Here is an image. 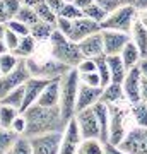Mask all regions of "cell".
I'll use <instances>...</instances> for the list:
<instances>
[{"label": "cell", "instance_id": "74e56055", "mask_svg": "<svg viewBox=\"0 0 147 154\" xmlns=\"http://www.w3.org/2000/svg\"><path fill=\"white\" fill-rule=\"evenodd\" d=\"M5 26H7L9 29H12L14 33H17L19 36H27V34H31V28H29L27 24H24L22 21L16 19V17L9 19V21L5 22Z\"/></svg>", "mask_w": 147, "mask_h": 154}, {"label": "cell", "instance_id": "bcb514c9", "mask_svg": "<svg viewBox=\"0 0 147 154\" xmlns=\"http://www.w3.org/2000/svg\"><path fill=\"white\" fill-rule=\"evenodd\" d=\"M9 19H11V16H9V12H7L5 5H4V2L0 0V22H4V24H5Z\"/></svg>", "mask_w": 147, "mask_h": 154}, {"label": "cell", "instance_id": "836d02e7", "mask_svg": "<svg viewBox=\"0 0 147 154\" xmlns=\"http://www.w3.org/2000/svg\"><path fill=\"white\" fill-rule=\"evenodd\" d=\"M12 154H33V146H31V139L21 134L19 137L16 139V142L11 149Z\"/></svg>", "mask_w": 147, "mask_h": 154}, {"label": "cell", "instance_id": "7c38bea8", "mask_svg": "<svg viewBox=\"0 0 147 154\" xmlns=\"http://www.w3.org/2000/svg\"><path fill=\"white\" fill-rule=\"evenodd\" d=\"M103 34V46L104 55H120L125 45L130 41L128 33L123 31H115V29H101Z\"/></svg>", "mask_w": 147, "mask_h": 154}, {"label": "cell", "instance_id": "5bb4252c", "mask_svg": "<svg viewBox=\"0 0 147 154\" xmlns=\"http://www.w3.org/2000/svg\"><path fill=\"white\" fill-rule=\"evenodd\" d=\"M98 31H101V24L99 22L93 21V19H89L86 16H82L79 19H74L72 21V31L69 34V38L72 41L79 43L81 39L87 38V36H91L94 33H98Z\"/></svg>", "mask_w": 147, "mask_h": 154}, {"label": "cell", "instance_id": "d4e9b609", "mask_svg": "<svg viewBox=\"0 0 147 154\" xmlns=\"http://www.w3.org/2000/svg\"><path fill=\"white\" fill-rule=\"evenodd\" d=\"M0 103L2 105H9V106H14L17 110H22V103H24V84L19 86V88L12 89L5 96L0 98Z\"/></svg>", "mask_w": 147, "mask_h": 154}, {"label": "cell", "instance_id": "ac0fdd59", "mask_svg": "<svg viewBox=\"0 0 147 154\" xmlns=\"http://www.w3.org/2000/svg\"><path fill=\"white\" fill-rule=\"evenodd\" d=\"M60 79L62 77H57V79H51L48 82V86L43 89L41 96L38 98V105L41 106H58L60 105Z\"/></svg>", "mask_w": 147, "mask_h": 154}, {"label": "cell", "instance_id": "52a82bcc", "mask_svg": "<svg viewBox=\"0 0 147 154\" xmlns=\"http://www.w3.org/2000/svg\"><path fill=\"white\" fill-rule=\"evenodd\" d=\"M31 146L34 154H58L62 146V132H44L39 135H33Z\"/></svg>", "mask_w": 147, "mask_h": 154}, {"label": "cell", "instance_id": "277c9868", "mask_svg": "<svg viewBox=\"0 0 147 154\" xmlns=\"http://www.w3.org/2000/svg\"><path fill=\"white\" fill-rule=\"evenodd\" d=\"M137 19V9L135 5H121L109 12L108 17L101 22V29H115V31H123L130 33L132 26Z\"/></svg>", "mask_w": 147, "mask_h": 154}, {"label": "cell", "instance_id": "7bdbcfd3", "mask_svg": "<svg viewBox=\"0 0 147 154\" xmlns=\"http://www.w3.org/2000/svg\"><path fill=\"white\" fill-rule=\"evenodd\" d=\"M75 69L79 72H94L96 70V60H94V58H87V57H84L82 62L75 67Z\"/></svg>", "mask_w": 147, "mask_h": 154}, {"label": "cell", "instance_id": "7dc6e473", "mask_svg": "<svg viewBox=\"0 0 147 154\" xmlns=\"http://www.w3.org/2000/svg\"><path fill=\"white\" fill-rule=\"evenodd\" d=\"M140 98L142 101L147 103V79L145 77H142V82H140Z\"/></svg>", "mask_w": 147, "mask_h": 154}, {"label": "cell", "instance_id": "f35d334b", "mask_svg": "<svg viewBox=\"0 0 147 154\" xmlns=\"http://www.w3.org/2000/svg\"><path fill=\"white\" fill-rule=\"evenodd\" d=\"M79 77H81L82 84L94 86V88H103V86H101V77H99L98 70H94V72H79Z\"/></svg>", "mask_w": 147, "mask_h": 154}, {"label": "cell", "instance_id": "ab89813d", "mask_svg": "<svg viewBox=\"0 0 147 154\" xmlns=\"http://www.w3.org/2000/svg\"><path fill=\"white\" fill-rule=\"evenodd\" d=\"M22 36H19L17 33H14L12 29L5 28V33H4V41H5L7 48H9V51H14V50L17 48V45H19V41H21Z\"/></svg>", "mask_w": 147, "mask_h": 154}, {"label": "cell", "instance_id": "30bf717a", "mask_svg": "<svg viewBox=\"0 0 147 154\" xmlns=\"http://www.w3.org/2000/svg\"><path fill=\"white\" fill-rule=\"evenodd\" d=\"M82 142V134L79 128L75 116H72L70 120L67 122L65 128L62 132V146H60V152L62 154H74L79 149V144Z\"/></svg>", "mask_w": 147, "mask_h": 154}, {"label": "cell", "instance_id": "6da1fadb", "mask_svg": "<svg viewBox=\"0 0 147 154\" xmlns=\"http://www.w3.org/2000/svg\"><path fill=\"white\" fill-rule=\"evenodd\" d=\"M26 116V132L24 135L33 137L44 132H63L67 125V120L62 116L60 106H41L38 103L31 105L29 108L22 111Z\"/></svg>", "mask_w": 147, "mask_h": 154}, {"label": "cell", "instance_id": "7a4b0ae2", "mask_svg": "<svg viewBox=\"0 0 147 154\" xmlns=\"http://www.w3.org/2000/svg\"><path fill=\"white\" fill-rule=\"evenodd\" d=\"M50 43H51V57L69 67H77L84 58L81 48H79V43L72 41L69 36H65L57 28L50 38Z\"/></svg>", "mask_w": 147, "mask_h": 154}, {"label": "cell", "instance_id": "83f0119b", "mask_svg": "<svg viewBox=\"0 0 147 154\" xmlns=\"http://www.w3.org/2000/svg\"><path fill=\"white\" fill-rule=\"evenodd\" d=\"M96 60V70H98L99 77H101V86H108L111 82V72H109V65H108V57L104 55H98L94 57Z\"/></svg>", "mask_w": 147, "mask_h": 154}, {"label": "cell", "instance_id": "484cf974", "mask_svg": "<svg viewBox=\"0 0 147 154\" xmlns=\"http://www.w3.org/2000/svg\"><path fill=\"white\" fill-rule=\"evenodd\" d=\"M34 48H36V39H34L31 34H27V36H22L21 38L17 48L14 50V53H16L19 58H29V57L34 53Z\"/></svg>", "mask_w": 147, "mask_h": 154}, {"label": "cell", "instance_id": "681fc988", "mask_svg": "<svg viewBox=\"0 0 147 154\" xmlns=\"http://www.w3.org/2000/svg\"><path fill=\"white\" fill-rule=\"evenodd\" d=\"M74 4H75L77 7H81V9H84V7H87V5H91L93 2H96V0H72Z\"/></svg>", "mask_w": 147, "mask_h": 154}, {"label": "cell", "instance_id": "b9f144b4", "mask_svg": "<svg viewBox=\"0 0 147 154\" xmlns=\"http://www.w3.org/2000/svg\"><path fill=\"white\" fill-rule=\"evenodd\" d=\"M2 2H4V5H5V9H7V12H9L11 19L12 17H16V14L22 7V0H2Z\"/></svg>", "mask_w": 147, "mask_h": 154}, {"label": "cell", "instance_id": "ffe728a7", "mask_svg": "<svg viewBox=\"0 0 147 154\" xmlns=\"http://www.w3.org/2000/svg\"><path fill=\"white\" fill-rule=\"evenodd\" d=\"M106 57H108V65H109V72H111V82L121 84L128 69L125 67L120 55H106Z\"/></svg>", "mask_w": 147, "mask_h": 154}, {"label": "cell", "instance_id": "4316f807", "mask_svg": "<svg viewBox=\"0 0 147 154\" xmlns=\"http://www.w3.org/2000/svg\"><path fill=\"white\" fill-rule=\"evenodd\" d=\"M17 137H19V134H16L12 128H5L0 125V154L11 152Z\"/></svg>", "mask_w": 147, "mask_h": 154}, {"label": "cell", "instance_id": "1f68e13d", "mask_svg": "<svg viewBox=\"0 0 147 154\" xmlns=\"http://www.w3.org/2000/svg\"><path fill=\"white\" fill-rule=\"evenodd\" d=\"M19 57L14 51H5L0 55V74H9L11 70H14L19 63Z\"/></svg>", "mask_w": 147, "mask_h": 154}, {"label": "cell", "instance_id": "9a60e30c", "mask_svg": "<svg viewBox=\"0 0 147 154\" xmlns=\"http://www.w3.org/2000/svg\"><path fill=\"white\" fill-rule=\"evenodd\" d=\"M51 79H43V77H29L26 82H24V103H22V110L21 113L26 108H29L31 105H34L38 98L41 96L43 89L48 86V82Z\"/></svg>", "mask_w": 147, "mask_h": 154}, {"label": "cell", "instance_id": "f907efd6", "mask_svg": "<svg viewBox=\"0 0 147 154\" xmlns=\"http://www.w3.org/2000/svg\"><path fill=\"white\" fill-rule=\"evenodd\" d=\"M133 5H135L137 11H144V9H147V0H135Z\"/></svg>", "mask_w": 147, "mask_h": 154}, {"label": "cell", "instance_id": "8fae6325", "mask_svg": "<svg viewBox=\"0 0 147 154\" xmlns=\"http://www.w3.org/2000/svg\"><path fill=\"white\" fill-rule=\"evenodd\" d=\"M109 106V137L106 142H111L118 147V144L125 137V111L115 105Z\"/></svg>", "mask_w": 147, "mask_h": 154}, {"label": "cell", "instance_id": "e0dca14e", "mask_svg": "<svg viewBox=\"0 0 147 154\" xmlns=\"http://www.w3.org/2000/svg\"><path fill=\"white\" fill-rule=\"evenodd\" d=\"M79 48H81L82 55L87 57V58H94L98 55H103L104 46H103V34H101V31L81 39L79 41Z\"/></svg>", "mask_w": 147, "mask_h": 154}, {"label": "cell", "instance_id": "816d5d0a", "mask_svg": "<svg viewBox=\"0 0 147 154\" xmlns=\"http://www.w3.org/2000/svg\"><path fill=\"white\" fill-rule=\"evenodd\" d=\"M39 2H43V0H22V4L24 5H29V7H36Z\"/></svg>", "mask_w": 147, "mask_h": 154}, {"label": "cell", "instance_id": "f6af8a7d", "mask_svg": "<svg viewBox=\"0 0 147 154\" xmlns=\"http://www.w3.org/2000/svg\"><path fill=\"white\" fill-rule=\"evenodd\" d=\"M44 2H46L50 9H51L53 12H57V14H60V11L63 9V5L67 4L65 0H44Z\"/></svg>", "mask_w": 147, "mask_h": 154}, {"label": "cell", "instance_id": "cb8c5ba5", "mask_svg": "<svg viewBox=\"0 0 147 154\" xmlns=\"http://www.w3.org/2000/svg\"><path fill=\"white\" fill-rule=\"evenodd\" d=\"M55 31V24H50L46 21H41L39 19L36 24L31 26V36H33L36 41H44V39H50L51 34Z\"/></svg>", "mask_w": 147, "mask_h": 154}, {"label": "cell", "instance_id": "9c48e42d", "mask_svg": "<svg viewBox=\"0 0 147 154\" xmlns=\"http://www.w3.org/2000/svg\"><path fill=\"white\" fill-rule=\"evenodd\" d=\"M75 120L79 123L82 139H99L101 137V128H99L98 118H96V113H94L93 106L91 108H86V110L77 111Z\"/></svg>", "mask_w": 147, "mask_h": 154}, {"label": "cell", "instance_id": "f5cc1de1", "mask_svg": "<svg viewBox=\"0 0 147 154\" xmlns=\"http://www.w3.org/2000/svg\"><path fill=\"white\" fill-rule=\"evenodd\" d=\"M140 12H142V16L139 17V21H140L142 24H144V26L147 28V12H145V9H144V11H140Z\"/></svg>", "mask_w": 147, "mask_h": 154}, {"label": "cell", "instance_id": "e575fe53", "mask_svg": "<svg viewBox=\"0 0 147 154\" xmlns=\"http://www.w3.org/2000/svg\"><path fill=\"white\" fill-rule=\"evenodd\" d=\"M34 11H36V14H38V17L41 19V21H46V22H50V24H57L58 14L51 11L44 0H43V2H39L38 5L34 7Z\"/></svg>", "mask_w": 147, "mask_h": 154}, {"label": "cell", "instance_id": "11a10c76", "mask_svg": "<svg viewBox=\"0 0 147 154\" xmlns=\"http://www.w3.org/2000/svg\"><path fill=\"white\" fill-rule=\"evenodd\" d=\"M5 24H4V22H0V38H4V33H5Z\"/></svg>", "mask_w": 147, "mask_h": 154}, {"label": "cell", "instance_id": "8d00e7d4", "mask_svg": "<svg viewBox=\"0 0 147 154\" xmlns=\"http://www.w3.org/2000/svg\"><path fill=\"white\" fill-rule=\"evenodd\" d=\"M133 116H135L137 125L147 127V103L145 101H139L133 105Z\"/></svg>", "mask_w": 147, "mask_h": 154}, {"label": "cell", "instance_id": "5b68a950", "mask_svg": "<svg viewBox=\"0 0 147 154\" xmlns=\"http://www.w3.org/2000/svg\"><path fill=\"white\" fill-rule=\"evenodd\" d=\"M27 69L31 72L33 77H43V79H57V77L65 75L67 72L74 69V67H69L65 63H62L60 60L57 58H50V60L44 62H38L36 58H26Z\"/></svg>", "mask_w": 147, "mask_h": 154}, {"label": "cell", "instance_id": "9f6ffc18", "mask_svg": "<svg viewBox=\"0 0 147 154\" xmlns=\"http://www.w3.org/2000/svg\"><path fill=\"white\" fill-rule=\"evenodd\" d=\"M65 2H72V0H65Z\"/></svg>", "mask_w": 147, "mask_h": 154}, {"label": "cell", "instance_id": "ee69618b", "mask_svg": "<svg viewBox=\"0 0 147 154\" xmlns=\"http://www.w3.org/2000/svg\"><path fill=\"white\" fill-rule=\"evenodd\" d=\"M26 125H27V123H26V116L22 115V113H19L17 118L14 120V123H12V130L21 135V134L26 132Z\"/></svg>", "mask_w": 147, "mask_h": 154}, {"label": "cell", "instance_id": "d590c367", "mask_svg": "<svg viewBox=\"0 0 147 154\" xmlns=\"http://www.w3.org/2000/svg\"><path fill=\"white\" fill-rule=\"evenodd\" d=\"M58 16L67 17V19L74 21V19H79V17L84 16V12H82V9H81V7H77L74 2H67L65 5H63V9L60 11V14H58Z\"/></svg>", "mask_w": 147, "mask_h": 154}, {"label": "cell", "instance_id": "f1b7e54d", "mask_svg": "<svg viewBox=\"0 0 147 154\" xmlns=\"http://www.w3.org/2000/svg\"><path fill=\"white\" fill-rule=\"evenodd\" d=\"M19 113H21V110L0 103V125L5 127V128H12V123H14V120L17 118Z\"/></svg>", "mask_w": 147, "mask_h": 154}, {"label": "cell", "instance_id": "2e32d148", "mask_svg": "<svg viewBox=\"0 0 147 154\" xmlns=\"http://www.w3.org/2000/svg\"><path fill=\"white\" fill-rule=\"evenodd\" d=\"M103 88H94V86H87L82 84L79 86V93H77V105H75V113L86 108H91L101 99Z\"/></svg>", "mask_w": 147, "mask_h": 154}, {"label": "cell", "instance_id": "60d3db41", "mask_svg": "<svg viewBox=\"0 0 147 154\" xmlns=\"http://www.w3.org/2000/svg\"><path fill=\"white\" fill-rule=\"evenodd\" d=\"M55 28L58 29V31H62V33L65 34V36H69L72 31V21L70 19H67V17H62L58 16V19H57V24H55Z\"/></svg>", "mask_w": 147, "mask_h": 154}, {"label": "cell", "instance_id": "db71d44e", "mask_svg": "<svg viewBox=\"0 0 147 154\" xmlns=\"http://www.w3.org/2000/svg\"><path fill=\"white\" fill-rule=\"evenodd\" d=\"M5 51H9V48H7V45H5V41L0 38V55L2 53H5Z\"/></svg>", "mask_w": 147, "mask_h": 154}, {"label": "cell", "instance_id": "8992f818", "mask_svg": "<svg viewBox=\"0 0 147 154\" xmlns=\"http://www.w3.org/2000/svg\"><path fill=\"white\" fill-rule=\"evenodd\" d=\"M29 77H31V72L27 69L26 58H21L14 70H11L9 74H2V75H0V98L5 96V94L9 93V91H12V89L22 86Z\"/></svg>", "mask_w": 147, "mask_h": 154}, {"label": "cell", "instance_id": "7402d4cb", "mask_svg": "<svg viewBox=\"0 0 147 154\" xmlns=\"http://www.w3.org/2000/svg\"><path fill=\"white\" fill-rule=\"evenodd\" d=\"M132 34H133V43L137 45L142 58H145L147 57V28L139 19H135L133 26H132Z\"/></svg>", "mask_w": 147, "mask_h": 154}, {"label": "cell", "instance_id": "d6a6232c", "mask_svg": "<svg viewBox=\"0 0 147 154\" xmlns=\"http://www.w3.org/2000/svg\"><path fill=\"white\" fill-rule=\"evenodd\" d=\"M16 19L22 21L24 24H27L29 28H31L33 24H36V22L39 21V17H38V14H36V11H34V7L24 5V4H22V7L19 9V12L16 14Z\"/></svg>", "mask_w": 147, "mask_h": 154}, {"label": "cell", "instance_id": "3957f363", "mask_svg": "<svg viewBox=\"0 0 147 154\" xmlns=\"http://www.w3.org/2000/svg\"><path fill=\"white\" fill-rule=\"evenodd\" d=\"M79 86H81V77L79 70L75 67L70 69L65 75L60 79V111L62 116L67 122L72 116H75V105H77V93H79Z\"/></svg>", "mask_w": 147, "mask_h": 154}, {"label": "cell", "instance_id": "44dd1931", "mask_svg": "<svg viewBox=\"0 0 147 154\" xmlns=\"http://www.w3.org/2000/svg\"><path fill=\"white\" fill-rule=\"evenodd\" d=\"M125 96L123 93V86L118 82H109L108 86L103 88V93H101V101L106 103V105H116L118 101H121Z\"/></svg>", "mask_w": 147, "mask_h": 154}, {"label": "cell", "instance_id": "4fadbf2b", "mask_svg": "<svg viewBox=\"0 0 147 154\" xmlns=\"http://www.w3.org/2000/svg\"><path fill=\"white\" fill-rule=\"evenodd\" d=\"M140 82H142L140 67L135 65V67H132V69H128V72H127V75H125V79H123L121 86H123V93H125L127 99L130 101L132 105L142 101V98H140Z\"/></svg>", "mask_w": 147, "mask_h": 154}, {"label": "cell", "instance_id": "4dcf8cb0", "mask_svg": "<svg viewBox=\"0 0 147 154\" xmlns=\"http://www.w3.org/2000/svg\"><path fill=\"white\" fill-rule=\"evenodd\" d=\"M82 12H84V16H86V17H89V19H93V21L99 22V24H101V22L108 17V14H109L104 7L99 5L98 2H93L91 5L84 7V9H82Z\"/></svg>", "mask_w": 147, "mask_h": 154}, {"label": "cell", "instance_id": "6f0895ef", "mask_svg": "<svg viewBox=\"0 0 147 154\" xmlns=\"http://www.w3.org/2000/svg\"><path fill=\"white\" fill-rule=\"evenodd\" d=\"M0 75H2V74H0Z\"/></svg>", "mask_w": 147, "mask_h": 154}, {"label": "cell", "instance_id": "c3c4849f", "mask_svg": "<svg viewBox=\"0 0 147 154\" xmlns=\"http://www.w3.org/2000/svg\"><path fill=\"white\" fill-rule=\"evenodd\" d=\"M139 67H140L142 77H145V79H147V57H145V58H140V62H139Z\"/></svg>", "mask_w": 147, "mask_h": 154}, {"label": "cell", "instance_id": "d6986e66", "mask_svg": "<svg viewBox=\"0 0 147 154\" xmlns=\"http://www.w3.org/2000/svg\"><path fill=\"white\" fill-rule=\"evenodd\" d=\"M93 110L96 113L99 128H101V137L99 139H101V142H106L109 137V106L99 99L98 103L93 106Z\"/></svg>", "mask_w": 147, "mask_h": 154}, {"label": "cell", "instance_id": "603a6c76", "mask_svg": "<svg viewBox=\"0 0 147 154\" xmlns=\"http://www.w3.org/2000/svg\"><path fill=\"white\" fill-rule=\"evenodd\" d=\"M120 57H121V60H123L127 69H132V67L139 65V62H140V58H142L140 51H139V48H137V45L133 43V41H128V43L125 45V48L121 50Z\"/></svg>", "mask_w": 147, "mask_h": 154}, {"label": "cell", "instance_id": "ba28073f", "mask_svg": "<svg viewBox=\"0 0 147 154\" xmlns=\"http://www.w3.org/2000/svg\"><path fill=\"white\" fill-rule=\"evenodd\" d=\"M120 152H147V127H137L127 134L118 144Z\"/></svg>", "mask_w": 147, "mask_h": 154}, {"label": "cell", "instance_id": "f546056e", "mask_svg": "<svg viewBox=\"0 0 147 154\" xmlns=\"http://www.w3.org/2000/svg\"><path fill=\"white\" fill-rule=\"evenodd\" d=\"M77 152L79 154H101V152H104L103 142L99 139H82Z\"/></svg>", "mask_w": 147, "mask_h": 154}]
</instances>
